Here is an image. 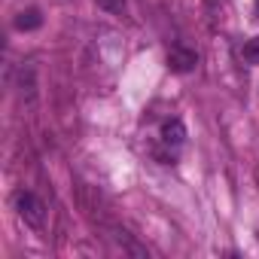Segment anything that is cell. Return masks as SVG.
<instances>
[{
  "instance_id": "6",
  "label": "cell",
  "mask_w": 259,
  "mask_h": 259,
  "mask_svg": "<svg viewBox=\"0 0 259 259\" xmlns=\"http://www.w3.org/2000/svg\"><path fill=\"white\" fill-rule=\"evenodd\" d=\"M95 4L101 10H107V13H122L125 10V0H95Z\"/></svg>"
},
{
  "instance_id": "1",
  "label": "cell",
  "mask_w": 259,
  "mask_h": 259,
  "mask_svg": "<svg viewBox=\"0 0 259 259\" xmlns=\"http://www.w3.org/2000/svg\"><path fill=\"white\" fill-rule=\"evenodd\" d=\"M16 210L25 220V226H31V229H43L46 226V204L34 192H19L16 195Z\"/></svg>"
},
{
  "instance_id": "2",
  "label": "cell",
  "mask_w": 259,
  "mask_h": 259,
  "mask_svg": "<svg viewBox=\"0 0 259 259\" xmlns=\"http://www.w3.org/2000/svg\"><path fill=\"white\" fill-rule=\"evenodd\" d=\"M195 64H198V55L186 46H174L168 52V67L174 73H189V70H195Z\"/></svg>"
},
{
  "instance_id": "7",
  "label": "cell",
  "mask_w": 259,
  "mask_h": 259,
  "mask_svg": "<svg viewBox=\"0 0 259 259\" xmlns=\"http://www.w3.org/2000/svg\"><path fill=\"white\" fill-rule=\"evenodd\" d=\"M256 10H259V0H256Z\"/></svg>"
},
{
  "instance_id": "4",
  "label": "cell",
  "mask_w": 259,
  "mask_h": 259,
  "mask_svg": "<svg viewBox=\"0 0 259 259\" xmlns=\"http://www.w3.org/2000/svg\"><path fill=\"white\" fill-rule=\"evenodd\" d=\"M40 25H43L40 10H22V13L16 16V28H19V31H34V28H40Z\"/></svg>"
},
{
  "instance_id": "3",
  "label": "cell",
  "mask_w": 259,
  "mask_h": 259,
  "mask_svg": "<svg viewBox=\"0 0 259 259\" xmlns=\"http://www.w3.org/2000/svg\"><path fill=\"white\" fill-rule=\"evenodd\" d=\"M162 141H165V144H183V141H186V125H183L180 119L165 122V125H162Z\"/></svg>"
},
{
  "instance_id": "5",
  "label": "cell",
  "mask_w": 259,
  "mask_h": 259,
  "mask_svg": "<svg viewBox=\"0 0 259 259\" xmlns=\"http://www.w3.org/2000/svg\"><path fill=\"white\" fill-rule=\"evenodd\" d=\"M241 58H244L247 64H259V37H253V40H247V43H244Z\"/></svg>"
}]
</instances>
